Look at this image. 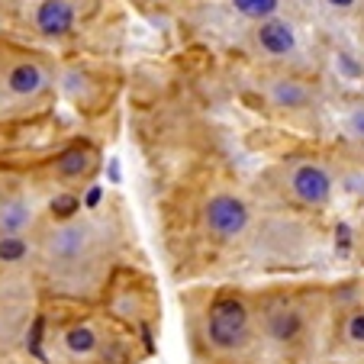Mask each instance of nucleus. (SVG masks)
<instances>
[{"label": "nucleus", "mask_w": 364, "mask_h": 364, "mask_svg": "<svg viewBox=\"0 0 364 364\" xmlns=\"http://www.w3.org/2000/svg\"><path fill=\"white\" fill-rule=\"evenodd\" d=\"M248 329H252V319H248V306L242 296L235 294H220L210 303V313H206V338L210 345L220 351H235L248 342Z\"/></svg>", "instance_id": "f257e3e1"}, {"label": "nucleus", "mask_w": 364, "mask_h": 364, "mask_svg": "<svg viewBox=\"0 0 364 364\" xmlns=\"http://www.w3.org/2000/svg\"><path fill=\"white\" fill-rule=\"evenodd\" d=\"M248 223H252V210L248 203L232 191L210 193L203 203V226L206 232L220 242H232L239 235H245Z\"/></svg>", "instance_id": "f03ea898"}, {"label": "nucleus", "mask_w": 364, "mask_h": 364, "mask_svg": "<svg viewBox=\"0 0 364 364\" xmlns=\"http://www.w3.org/2000/svg\"><path fill=\"white\" fill-rule=\"evenodd\" d=\"M94 245V226L87 220H65L46 235V255L58 264H71Z\"/></svg>", "instance_id": "7ed1b4c3"}, {"label": "nucleus", "mask_w": 364, "mask_h": 364, "mask_svg": "<svg viewBox=\"0 0 364 364\" xmlns=\"http://www.w3.org/2000/svg\"><path fill=\"white\" fill-rule=\"evenodd\" d=\"M287 187L296 203H303V206H326L332 200V191H336L332 174L323 165H313V161L296 165L287 178Z\"/></svg>", "instance_id": "20e7f679"}, {"label": "nucleus", "mask_w": 364, "mask_h": 364, "mask_svg": "<svg viewBox=\"0 0 364 364\" xmlns=\"http://www.w3.org/2000/svg\"><path fill=\"white\" fill-rule=\"evenodd\" d=\"M97 168H100V151L94 149V142H87V139H75V142H68L62 151L55 155V161H52V171H55L58 181H87L90 174H97Z\"/></svg>", "instance_id": "39448f33"}, {"label": "nucleus", "mask_w": 364, "mask_h": 364, "mask_svg": "<svg viewBox=\"0 0 364 364\" xmlns=\"http://www.w3.org/2000/svg\"><path fill=\"white\" fill-rule=\"evenodd\" d=\"M252 42L258 46V52H264V55L287 58V55L296 52L300 36H296V26L290 20H284V16H268V20H262L258 26H255Z\"/></svg>", "instance_id": "423d86ee"}, {"label": "nucleus", "mask_w": 364, "mask_h": 364, "mask_svg": "<svg viewBox=\"0 0 364 364\" xmlns=\"http://www.w3.org/2000/svg\"><path fill=\"white\" fill-rule=\"evenodd\" d=\"M77 23V10L71 0H39L33 10V26L46 39H65Z\"/></svg>", "instance_id": "0eeeda50"}, {"label": "nucleus", "mask_w": 364, "mask_h": 364, "mask_svg": "<svg viewBox=\"0 0 364 364\" xmlns=\"http://www.w3.org/2000/svg\"><path fill=\"white\" fill-rule=\"evenodd\" d=\"M264 97L277 110H303V107L313 103V87L294 75H277L264 84Z\"/></svg>", "instance_id": "6e6552de"}, {"label": "nucleus", "mask_w": 364, "mask_h": 364, "mask_svg": "<svg viewBox=\"0 0 364 364\" xmlns=\"http://www.w3.org/2000/svg\"><path fill=\"white\" fill-rule=\"evenodd\" d=\"M4 84H7V94L14 100H29V97L42 94V87H46V68L33 58H23V62H14L7 68Z\"/></svg>", "instance_id": "1a4fd4ad"}, {"label": "nucleus", "mask_w": 364, "mask_h": 364, "mask_svg": "<svg viewBox=\"0 0 364 364\" xmlns=\"http://www.w3.org/2000/svg\"><path fill=\"white\" fill-rule=\"evenodd\" d=\"M264 332H268V338H274V342L281 345H290L300 338L303 332V316H300V309L294 306H274L264 316Z\"/></svg>", "instance_id": "9d476101"}, {"label": "nucleus", "mask_w": 364, "mask_h": 364, "mask_svg": "<svg viewBox=\"0 0 364 364\" xmlns=\"http://www.w3.org/2000/svg\"><path fill=\"white\" fill-rule=\"evenodd\" d=\"M36 213L26 197H7L0 200V235H23L33 226Z\"/></svg>", "instance_id": "9b49d317"}, {"label": "nucleus", "mask_w": 364, "mask_h": 364, "mask_svg": "<svg viewBox=\"0 0 364 364\" xmlns=\"http://www.w3.org/2000/svg\"><path fill=\"white\" fill-rule=\"evenodd\" d=\"M65 348L71 351V355H90V351H97V332L90 329V326H71V329H65Z\"/></svg>", "instance_id": "f8f14e48"}, {"label": "nucleus", "mask_w": 364, "mask_h": 364, "mask_svg": "<svg viewBox=\"0 0 364 364\" xmlns=\"http://www.w3.org/2000/svg\"><path fill=\"white\" fill-rule=\"evenodd\" d=\"M229 4L235 7V14H242L245 20H255V23L277 16V10H281V0H229Z\"/></svg>", "instance_id": "ddd939ff"}, {"label": "nucleus", "mask_w": 364, "mask_h": 364, "mask_svg": "<svg viewBox=\"0 0 364 364\" xmlns=\"http://www.w3.org/2000/svg\"><path fill=\"white\" fill-rule=\"evenodd\" d=\"M29 255V242L23 235H0V262L16 264Z\"/></svg>", "instance_id": "4468645a"}, {"label": "nucleus", "mask_w": 364, "mask_h": 364, "mask_svg": "<svg viewBox=\"0 0 364 364\" xmlns=\"http://www.w3.org/2000/svg\"><path fill=\"white\" fill-rule=\"evenodd\" d=\"M75 213H77V197L75 193H62V197L52 200V216H55L58 223L75 220Z\"/></svg>", "instance_id": "2eb2a0df"}, {"label": "nucleus", "mask_w": 364, "mask_h": 364, "mask_svg": "<svg viewBox=\"0 0 364 364\" xmlns=\"http://www.w3.org/2000/svg\"><path fill=\"white\" fill-rule=\"evenodd\" d=\"M345 132H348L351 139H361L364 142V103H358V107H351V110L345 113Z\"/></svg>", "instance_id": "dca6fc26"}, {"label": "nucleus", "mask_w": 364, "mask_h": 364, "mask_svg": "<svg viewBox=\"0 0 364 364\" xmlns=\"http://www.w3.org/2000/svg\"><path fill=\"white\" fill-rule=\"evenodd\" d=\"M345 332H348V338H351L355 345H364V309L351 313V316H348V326H345Z\"/></svg>", "instance_id": "f3484780"}, {"label": "nucleus", "mask_w": 364, "mask_h": 364, "mask_svg": "<svg viewBox=\"0 0 364 364\" xmlns=\"http://www.w3.org/2000/svg\"><path fill=\"white\" fill-rule=\"evenodd\" d=\"M332 10H355L358 7V0H326Z\"/></svg>", "instance_id": "a211bd4d"}]
</instances>
